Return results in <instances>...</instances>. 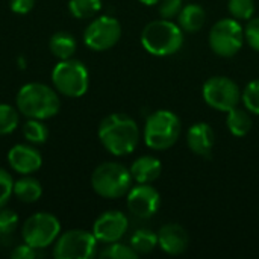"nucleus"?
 <instances>
[{"instance_id":"f257e3e1","label":"nucleus","mask_w":259,"mask_h":259,"mask_svg":"<svg viewBox=\"0 0 259 259\" xmlns=\"http://www.w3.org/2000/svg\"><path fill=\"white\" fill-rule=\"evenodd\" d=\"M99 140L114 156H126L137 149L140 129L129 115L111 114L105 117L99 126Z\"/></svg>"},{"instance_id":"f03ea898","label":"nucleus","mask_w":259,"mask_h":259,"mask_svg":"<svg viewBox=\"0 0 259 259\" xmlns=\"http://www.w3.org/2000/svg\"><path fill=\"white\" fill-rule=\"evenodd\" d=\"M15 102L20 114L36 120L52 118L59 112L61 108L58 93L39 82L23 85L17 93Z\"/></svg>"},{"instance_id":"7ed1b4c3","label":"nucleus","mask_w":259,"mask_h":259,"mask_svg":"<svg viewBox=\"0 0 259 259\" xmlns=\"http://www.w3.org/2000/svg\"><path fill=\"white\" fill-rule=\"evenodd\" d=\"M141 44L153 56H170L184 46V30L171 20H155L143 29Z\"/></svg>"},{"instance_id":"20e7f679","label":"nucleus","mask_w":259,"mask_h":259,"mask_svg":"<svg viewBox=\"0 0 259 259\" xmlns=\"http://www.w3.org/2000/svg\"><path fill=\"white\" fill-rule=\"evenodd\" d=\"M181 132L182 124L179 117L168 109H159L146 120L144 141L153 150H167L178 143Z\"/></svg>"},{"instance_id":"39448f33","label":"nucleus","mask_w":259,"mask_h":259,"mask_svg":"<svg viewBox=\"0 0 259 259\" xmlns=\"http://www.w3.org/2000/svg\"><path fill=\"white\" fill-rule=\"evenodd\" d=\"M131 170L120 162H103L93 171L91 187L103 199H120L132 187Z\"/></svg>"},{"instance_id":"423d86ee","label":"nucleus","mask_w":259,"mask_h":259,"mask_svg":"<svg viewBox=\"0 0 259 259\" xmlns=\"http://www.w3.org/2000/svg\"><path fill=\"white\" fill-rule=\"evenodd\" d=\"M55 90L65 97H82L90 87V73L83 62L77 59L59 61L52 71Z\"/></svg>"},{"instance_id":"0eeeda50","label":"nucleus","mask_w":259,"mask_h":259,"mask_svg":"<svg viewBox=\"0 0 259 259\" xmlns=\"http://www.w3.org/2000/svg\"><path fill=\"white\" fill-rule=\"evenodd\" d=\"M23 241L33 249H46L58 240L61 235L59 220L49 212H36L30 215L21 229Z\"/></svg>"},{"instance_id":"6e6552de","label":"nucleus","mask_w":259,"mask_h":259,"mask_svg":"<svg viewBox=\"0 0 259 259\" xmlns=\"http://www.w3.org/2000/svg\"><path fill=\"white\" fill-rule=\"evenodd\" d=\"M244 29L235 18L219 20L209 32V46L222 58L235 56L244 44Z\"/></svg>"},{"instance_id":"1a4fd4ad","label":"nucleus","mask_w":259,"mask_h":259,"mask_svg":"<svg viewBox=\"0 0 259 259\" xmlns=\"http://www.w3.org/2000/svg\"><path fill=\"white\" fill-rule=\"evenodd\" d=\"M97 238L93 232L73 229L59 235L53 246L56 259H90L96 255Z\"/></svg>"},{"instance_id":"9d476101","label":"nucleus","mask_w":259,"mask_h":259,"mask_svg":"<svg viewBox=\"0 0 259 259\" xmlns=\"http://www.w3.org/2000/svg\"><path fill=\"white\" fill-rule=\"evenodd\" d=\"M203 100L208 106L228 112L234 109L241 100V91L235 80L226 76H214L209 77L202 88Z\"/></svg>"},{"instance_id":"9b49d317","label":"nucleus","mask_w":259,"mask_h":259,"mask_svg":"<svg viewBox=\"0 0 259 259\" xmlns=\"http://www.w3.org/2000/svg\"><path fill=\"white\" fill-rule=\"evenodd\" d=\"M121 36V24L117 18L102 15L94 18L83 32V42L94 52H103L114 47Z\"/></svg>"},{"instance_id":"f8f14e48","label":"nucleus","mask_w":259,"mask_h":259,"mask_svg":"<svg viewBox=\"0 0 259 259\" xmlns=\"http://www.w3.org/2000/svg\"><path fill=\"white\" fill-rule=\"evenodd\" d=\"M127 209L138 219L153 217L161 206V196L150 184H138L131 187L126 194Z\"/></svg>"},{"instance_id":"ddd939ff","label":"nucleus","mask_w":259,"mask_h":259,"mask_svg":"<svg viewBox=\"0 0 259 259\" xmlns=\"http://www.w3.org/2000/svg\"><path fill=\"white\" fill-rule=\"evenodd\" d=\"M129 220L121 211H106L97 217L93 225V234L97 241L109 244L120 241L127 232Z\"/></svg>"},{"instance_id":"4468645a","label":"nucleus","mask_w":259,"mask_h":259,"mask_svg":"<svg viewBox=\"0 0 259 259\" xmlns=\"http://www.w3.org/2000/svg\"><path fill=\"white\" fill-rule=\"evenodd\" d=\"M8 162L18 175H32L42 165V156L32 146L17 144L8 152Z\"/></svg>"},{"instance_id":"2eb2a0df","label":"nucleus","mask_w":259,"mask_h":259,"mask_svg":"<svg viewBox=\"0 0 259 259\" xmlns=\"http://www.w3.org/2000/svg\"><path fill=\"white\" fill-rule=\"evenodd\" d=\"M190 238L184 226L167 223L158 232V244L168 255H182L188 247Z\"/></svg>"},{"instance_id":"dca6fc26","label":"nucleus","mask_w":259,"mask_h":259,"mask_svg":"<svg viewBox=\"0 0 259 259\" xmlns=\"http://www.w3.org/2000/svg\"><path fill=\"white\" fill-rule=\"evenodd\" d=\"M214 141H215L214 131L205 121L194 123L187 132V144L190 150L199 156H209L214 147Z\"/></svg>"},{"instance_id":"f3484780","label":"nucleus","mask_w":259,"mask_h":259,"mask_svg":"<svg viewBox=\"0 0 259 259\" xmlns=\"http://www.w3.org/2000/svg\"><path fill=\"white\" fill-rule=\"evenodd\" d=\"M129 170H131L132 179L137 184H152L153 181L159 178L162 171V164L158 158L146 155V156H140L138 159H135Z\"/></svg>"},{"instance_id":"a211bd4d","label":"nucleus","mask_w":259,"mask_h":259,"mask_svg":"<svg viewBox=\"0 0 259 259\" xmlns=\"http://www.w3.org/2000/svg\"><path fill=\"white\" fill-rule=\"evenodd\" d=\"M205 21H206V12L197 3H191V5L184 6L178 15V24L187 33L199 32L203 27Z\"/></svg>"},{"instance_id":"6ab92c4d","label":"nucleus","mask_w":259,"mask_h":259,"mask_svg":"<svg viewBox=\"0 0 259 259\" xmlns=\"http://www.w3.org/2000/svg\"><path fill=\"white\" fill-rule=\"evenodd\" d=\"M14 196L24 203H35L42 196V187L39 181L24 175L14 182Z\"/></svg>"},{"instance_id":"aec40b11","label":"nucleus","mask_w":259,"mask_h":259,"mask_svg":"<svg viewBox=\"0 0 259 259\" xmlns=\"http://www.w3.org/2000/svg\"><path fill=\"white\" fill-rule=\"evenodd\" d=\"M76 39L73 35L67 33V32H56L52 35L50 41H49V49L53 53V56H56L59 61L64 59H70L73 58L74 52H76Z\"/></svg>"},{"instance_id":"412c9836","label":"nucleus","mask_w":259,"mask_h":259,"mask_svg":"<svg viewBox=\"0 0 259 259\" xmlns=\"http://www.w3.org/2000/svg\"><path fill=\"white\" fill-rule=\"evenodd\" d=\"M226 124H228L229 132L234 137L247 135L252 129V118L249 115V111H244V109H240L235 106L234 109L228 111Z\"/></svg>"},{"instance_id":"4be33fe9","label":"nucleus","mask_w":259,"mask_h":259,"mask_svg":"<svg viewBox=\"0 0 259 259\" xmlns=\"http://www.w3.org/2000/svg\"><path fill=\"white\" fill-rule=\"evenodd\" d=\"M158 246V234L150 229H138L131 238V247L138 255L150 253Z\"/></svg>"},{"instance_id":"5701e85b","label":"nucleus","mask_w":259,"mask_h":259,"mask_svg":"<svg viewBox=\"0 0 259 259\" xmlns=\"http://www.w3.org/2000/svg\"><path fill=\"white\" fill-rule=\"evenodd\" d=\"M23 135L24 138L32 143V144H42L47 141L49 138V129L47 126L42 123V120H36V118H29L24 124H23Z\"/></svg>"},{"instance_id":"b1692460","label":"nucleus","mask_w":259,"mask_h":259,"mask_svg":"<svg viewBox=\"0 0 259 259\" xmlns=\"http://www.w3.org/2000/svg\"><path fill=\"white\" fill-rule=\"evenodd\" d=\"M68 9L79 20L91 18L102 9V0H70Z\"/></svg>"},{"instance_id":"393cba45","label":"nucleus","mask_w":259,"mask_h":259,"mask_svg":"<svg viewBox=\"0 0 259 259\" xmlns=\"http://www.w3.org/2000/svg\"><path fill=\"white\" fill-rule=\"evenodd\" d=\"M20 123V115L15 108L0 103V137L12 134Z\"/></svg>"},{"instance_id":"a878e982","label":"nucleus","mask_w":259,"mask_h":259,"mask_svg":"<svg viewBox=\"0 0 259 259\" xmlns=\"http://www.w3.org/2000/svg\"><path fill=\"white\" fill-rule=\"evenodd\" d=\"M100 258L108 259H135L138 258V253L126 244H121L118 241L109 243L100 253Z\"/></svg>"},{"instance_id":"bb28decb","label":"nucleus","mask_w":259,"mask_h":259,"mask_svg":"<svg viewBox=\"0 0 259 259\" xmlns=\"http://www.w3.org/2000/svg\"><path fill=\"white\" fill-rule=\"evenodd\" d=\"M228 9L234 18L250 20L255 14V2L253 0H229Z\"/></svg>"},{"instance_id":"cd10ccee","label":"nucleus","mask_w":259,"mask_h":259,"mask_svg":"<svg viewBox=\"0 0 259 259\" xmlns=\"http://www.w3.org/2000/svg\"><path fill=\"white\" fill-rule=\"evenodd\" d=\"M241 99L249 112L259 115V80H252L246 85Z\"/></svg>"},{"instance_id":"c85d7f7f","label":"nucleus","mask_w":259,"mask_h":259,"mask_svg":"<svg viewBox=\"0 0 259 259\" xmlns=\"http://www.w3.org/2000/svg\"><path fill=\"white\" fill-rule=\"evenodd\" d=\"M18 226V215L12 209H0V237H8L14 234Z\"/></svg>"},{"instance_id":"c756f323","label":"nucleus","mask_w":259,"mask_h":259,"mask_svg":"<svg viewBox=\"0 0 259 259\" xmlns=\"http://www.w3.org/2000/svg\"><path fill=\"white\" fill-rule=\"evenodd\" d=\"M12 194H14L12 176L6 170L0 168V209L5 208V205L9 202Z\"/></svg>"},{"instance_id":"7c9ffc66","label":"nucleus","mask_w":259,"mask_h":259,"mask_svg":"<svg viewBox=\"0 0 259 259\" xmlns=\"http://www.w3.org/2000/svg\"><path fill=\"white\" fill-rule=\"evenodd\" d=\"M182 8H184L182 0H161L158 3L159 15L161 18H165V20H173L175 17H178Z\"/></svg>"},{"instance_id":"2f4dec72","label":"nucleus","mask_w":259,"mask_h":259,"mask_svg":"<svg viewBox=\"0 0 259 259\" xmlns=\"http://www.w3.org/2000/svg\"><path fill=\"white\" fill-rule=\"evenodd\" d=\"M244 38L255 52H259V17H252L249 20L244 29Z\"/></svg>"},{"instance_id":"473e14b6","label":"nucleus","mask_w":259,"mask_h":259,"mask_svg":"<svg viewBox=\"0 0 259 259\" xmlns=\"http://www.w3.org/2000/svg\"><path fill=\"white\" fill-rule=\"evenodd\" d=\"M11 258L12 259H33L36 258V249L30 247L29 244L23 243L20 246H17L12 252H11Z\"/></svg>"},{"instance_id":"72a5a7b5","label":"nucleus","mask_w":259,"mask_h":259,"mask_svg":"<svg viewBox=\"0 0 259 259\" xmlns=\"http://www.w3.org/2000/svg\"><path fill=\"white\" fill-rule=\"evenodd\" d=\"M35 0H9V8L15 14H27L33 9Z\"/></svg>"},{"instance_id":"f704fd0d","label":"nucleus","mask_w":259,"mask_h":259,"mask_svg":"<svg viewBox=\"0 0 259 259\" xmlns=\"http://www.w3.org/2000/svg\"><path fill=\"white\" fill-rule=\"evenodd\" d=\"M143 5H147V6H152V5H158L161 0H140Z\"/></svg>"}]
</instances>
